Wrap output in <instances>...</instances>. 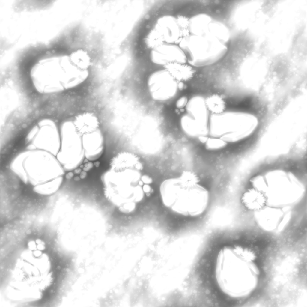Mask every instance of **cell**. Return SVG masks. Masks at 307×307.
Listing matches in <instances>:
<instances>
[{"mask_svg": "<svg viewBox=\"0 0 307 307\" xmlns=\"http://www.w3.org/2000/svg\"><path fill=\"white\" fill-rule=\"evenodd\" d=\"M249 249L238 245L225 246L216 257L215 274L217 285L225 294L237 298L247 294L251 288V260L255 256Z\"/></svg>", "mask_w": 307, "mask_h": 307, "instance_id": "1", "label": "cell"}, {"mask_svg": "<svg viewBox=\"0 0 307 307\" xmlns=\"http://www.w3.org/2000/svg\"><path fill=\"white\" fill-rule=\"evenodd\" d=\"M250 182L252 187L264 195L269 206L290 207L305 192L304 185L293 173L280 169L254 176Z\"/></svg>", "mask_w": 307, "mask_h": 307, "instance_id": "2", "label": "cell"}, {"mask_svg": "<svg viewBox=\"0 0 307 307\" xmlns=\"http://www.w3.org/2000/svg\"><path fill=\"white\" fill-rule=\"evenodd\" d=\"M246 114L233 112L212 114L204 136V140L220 150L249 136L255 130L258 122Z\"/></svg>", "mask_w": 307, "mask_h": 307, "instance_id": "3", "label": "cell"}, {"mask_svg": "<svg viewBox=\"0 0 307 307\" xmlns=\"http://www.w3.org/2000/svg\"><path fill=\"white\" fill-rule=\"evenodd\" d=\"M88 72L80 70L68 62L40 63L32 68L30 76L39 93L51 94L61 92L82 83Z\"/></svg>", "mask_w": 307, "mask_h": 307, "instance_id": "4", "label": "cell"}, {"mask_svg": "<svg viewBox=\"0 0 307 307\" xmlns=\"http://www.w3.org/2000/svg\"><path fill=\"white\" fill-rule=\"evenodd\" d=\"M200 179L195 172L183 171L176 178V192L171 207L175 212L186 216L195 217L205 211L210 199L209 192L200 183Z\"/></svg>", "mask_w": 307, "mask_h": 307, "instance_id": "5", "label": "cell"}, {"mask_svg": "<svg viewBox=\"0 0 307 307\" xmlns=\"http://www.w3.org/2000/svg\"><path fill=\"white\" fill-rule=\"evenodd\" d=\"M189 64L201 67L213 64L226 54L228 48L216 39L208 35L189 34L179 44Z\"/></svg>", "mask_w": 307, "mask_h": 307, "instance_id": "6", "label": "cell"}, {"mask_svg": "<svg viewBox=\"0 0 307 307\" xmlns=\"http://www.w3.org/2000/svg\"><path fill=\"white\" fill-rule=\"evenodd\" d=\"M189 34V19L183 16L165 15L157 20L148 41L152 48L162 43L179 45Z\"/></svg>", "mask_w": 307, "mask_h": 307, "instance_id": "7", "label": "cell"}, {"mask_svg": "<svg viewBox=\"0 0 307 307\" xmlns=\"http://www.w3.org/2000/svg\"><path fill=\"white\" fill-rule=\"evenodd\" d=\"M55 156L43 150L28 151L23 162L28 178L48 180L61 177L63 168Z\"/></svg>", "mask_w": 307, "mask_h": 307, "instance_id": "8", "label": "cell"}, {"mask_svg": "<svg viewBox=\"0 0 307 307\" xmlns=\"http://www.w3.org/2000/svg\"><path fill=\"white\" fill-rule=\"evenodd\" d=\"M60 132L61 146L56 158L64 168L71 169L78 165L84 156L81 137L76 132L72 120L63 122Z\"/></svg>", "mask_w": 307, "mask_h": 307, "instance_id": "9", "label": "cell"}, {"mask_svg": "<svg viewBox=\"0 0 307 307\" xmlns=\"http://www.w3.org/2000/svg\"><path fill=\"white\" fill-rule=\"evenodd\" d=\"M254 213L258 226L265 231L271 232L282 231L287 225L291 215L290 207L267 206Z\"/></svg>", "mask_w": 307, "mask_h": 307, "instance_id": "10", "label": "cell"}, {"mask_svg": "<svg viewBox=\"0 0 307 307\" xmlns=\"http://www.w3.org/2000/svg\"><path fill=\"white\" fill-rule=\"evenodd\" d=\"M38 130L30 146L57 155L61 146L60 137L56 124L52 120L43 119L37 124Z\"/></svg>", "mask_w": 307, "mask_h": 307, "instance_id": "11", "label": "cell"}, {"mask_svg": "<svg viewBox=\"0 0 307 307\" xmlns=\"http://www.w3.org/2000/svg\"><path fill=\"white\" fill-rule=\"evenodd\" d=\"M147 85L152 98L159 101L171 99L178 89V82L165 69L152 73L148 79Z\"/></svg>", "mask_w": 307, "mask_h": 307, "instance_id": "12", "label": "cell"}, {"mask_svg": "<svg viewBox=\"0 0 307 307\" xmlns=\"http://www.w3.org/2000/svg\"><path fill=\"white\" fill-rule=\"evenodd\" d=\"M150 58L154 63L164 66L172 63H186V57L179 45L162 43L152 48Z\"/></svg>", "mask_w": 307, "mask_h": 307, "instance_id": "13", "label": "cell"}, {"mask_svg": "<svg viewBox=\"0 0 307 307\" xmlns=\"http://www.w3.org/2000/svg\"><path fill=\"white\" fill-rule=\"evenodd\" d=\"M72 121L76 132L82 137L97 131L100 127L98 118L92 112L81 113L76 115Z\"/></svg>", "mask_w": 307, "mask_h": 307, "instance_id": "14", "label": "cell"}, {"mask_svg": "<svg viewBox=\"0 0 307 307\" xmlns=\"http://www.w3.org/2000/svg\"><path fill=\"white\" fill-rule=\"evenodd\" d=\"M109 165L111 171L120 173L130 169H142L143 166L139 157L135 154L127 151L119 152L111 159Z\"/></svg>", "mask_w": 307, "mask_h": 307, "instance_id": "15", "label": "cell"}, {"mask_svg": "<svg viewBox=\"0 0 307 307\" xmlns=\"http://www.w3.org/2000/svg\"><path fill=\"white\" fill-rule=\"evenodd\" d=\"M82 137V145L86 157L91 160L97 159L103 149V140L98 131Z\"/></svg>", "mask_w": 307, "mask_h": 307, "instance_id": "16", "label": "cell"}, {"mask_svg": "<svg viewBox=\"0 0 307 307\" xmlns=\"http://www.w3.org/2000/svg\"><path fill=\"white\" fill-rule=\"evenodd\" d=\"M186 114L194 120L206 123L209 120V111L206 107L205 99L200 96H195L188 101L186 106Z\"/></svg>", "mask_w": 307, "mask_h": 307, "instance_id": "17", "label": "cell"}, {"mask_svg": "<svg viewBox=\"0 0 307 307\" xmlns=\"http://www.w3.org/2000/svg\"><path fill=\"white\" fill-rule=\"evenodd\" d=\"M241 201L246 209L253 212L267 206V199L264 195L252 187L248 189L243 193Z\"/></svg>", "mask_w": 307, "mask_h": 307, "instance_id": "18", "label": "cell"}, {"mask_svg": "<svg viewBox=\"0 0 307 307\" xmlns=\"http://www.w3.org/2000/svg\"><path fill=\"white\" fill-rule=\"evenodd\" d=\"M164 67L178 82L190 80L195 72L192 66L186 63H172Z\"/></svg>", "mask_w": 307, "mask_h": 307, "instance_id": "19", "label": "cell"}, {"mask_svg": "<svg viewBox=\"0 0 307 307\" xmlns=\"http://www.w3.org/2000/svg\"><path fill=\"white\" fill-rule=\"evenodd\" d=\"M212 20L209 15L205 13L198 14L192 17L189 19L190 34L205 35L208 25Z\"/></svg>", "mask_w": 307, "mask_h": 307, "instance_id": "20", "label": "cell"}, {"mask_svg": "<svg viewBox=\"0 0 307 307\" xmlns=\"http://www.w3.org/2000/svg\"><path fill=\"white\" fill-rule=\"evenodd\" d=\"M206 35L213 37L225 44L230 38V32L227 26L221 22L213 20L209 24Z\"/></svg>", "mask_w": 307, "mask_h": 307, "instance_id": "21", "label": "cell"}, {"mask_svg": "<svg viewBox=\"0 0 307 307\" xmlns=\"http://www.w3.org/2000/svg\"><path fill=\"white\" fill-rule=\"evenodd\" d=\"M69 61L74 67L83 71H88L91 63L88 53L81 49L73 52L70 55Z\"/></svg>", "mask_w": 307, "mask_h": 307, "instance_id": "22", "label": "cell"}, {"mask_svg": "<svg viewBox=\"0 0 307 307\" xmlns=\"http://www.w3.org/2000/svg\"><path fill=\"white\" fill-rule=\"evenodd\" d=\"M205 102L207 109L212 114H220L224 112L226 103L219 95L215 94L210 96L205 99Z\"/></svg>", "mask_w": 307, "mask_h": 307, "instance_id": "23", "label": "cell"}, {"mask_svg": "<svg viewBox=\"0 0 307 307\" xmlns=\"http://www.w3.org/2000/svg\"><path fill=\"white\" fill-rule=\"evenodd\" d=\"M28 151L22 152L17 156L13 160L10 165L13 171L19 177L27 179L28 177L23 166L24 159Z\"/></svg>", "mask_w": 307, "mask_h": 307, "instance_id": "24", "label": "cell"}, {"mask_svg": "<svg viewBox=\"0 0 307 307\" xmlns=\"http://www.w3.org/2000/svg\"><path fill=\"white\" fill-rule=\"evenodd\" d=\"M188 101L186 97L185 96L181 97L177 100L176 102V107L179 109L183 108L184 107H186Z\"/></svg>", "mask_w": 307, "mask_h": 307, "instance_id": "25", "label": "cell"}, {"mask_svg": "<svg viewBox=\"0 0 307 307\" xmlns=\"http://www.w3.org/2000/svg\"><path fill=\"white\" fill-rule=\"evenodd\" d=\"M142 181L145 184H150L152 183V180L151 178L146 175H144L142 177Z\"/></svg>", "mask_w": 307, "mask_h": 307, "instance_id": "26", "label": "cell"}, {"mask_svg": "<svg viewBox=\"0 0 307 307\" xmlns=\"http://www.w3.org/2000/svg\"><path fill=\"white\" fill-rule=\"evenodd\" d=\"M28 245L29 248L32 250H35L37 248V245L35 241L31 240L28 242Z\"/></svg>", "mask_w": 307, "mask_h": 307, "instance_id": "27", "label": "cell"}, {"mask_svg": "<svg viewBox=\"0 0 307 307\" xmlns=\"http://www.w3.org/2000/svg\"><path fill=\"white\" fill-rule=\"evenodd\" d=\"M45 243L43 242L42 243L37 244V249L40 250H43L45 249Z\"/></svg>", "mask_w": 307, "mask_h": 307, "instance_id": "28", "label": "cell"}, {"mask_svg": "<svg viewBox=\"0 0 307 307\" xmlns=\"http://www.w3.org/2000/svg\"><path fill=\"white\" fill-rule=\"evenodd\" d=\"M144 192L147 193L149 192L151 190V187L148 185H145L143 187Z\"/></svg>", "mask_w": 307, "mask_h": 307, "instance_id": "29", "label": "cell"}, {"mask_svg": "<svg viewBox=\"0 0 307 307\" xmlns=\"http://www.w3.org/2000/svg\"><path fill=\"white\" fill-rule=\"evenodd\" d=\"M33 252V255L34 256L36 257L40 256L42 253V252L41 250H35Z\"/></svg>", "mask_w": 307, "mask_h": 307, "instance_id": "30", "label": "cell"}, {"mask_svg": "<svg viewBox=\"0 0 307 307\" xmlns=\"http://www.w3.org/2000/svg\"><path fill=\"white\" fill-rule=\"evenodd\" d=\"M178 82V88L180 89H182L184 87V84L182 82Z\"/></svg>", "mask_w": 307, "mask_h": 307, "instance_id": "31", "label": "cell"}, {"mask_svg": "<svg viewBox=\"0 0 307 307\" xmlns=\"http://www.w3.org/2000/svg\"><path fill=\"white\" fill-rule=\"evenodd\" d=\"M35 241L37 244L42 243L43 242L41 239L39 238L36 239Z\"/></svg>", "mask_w": 307, "mask_h": 307, "instance_id": "32", "label": "cell"}]
</instances>
